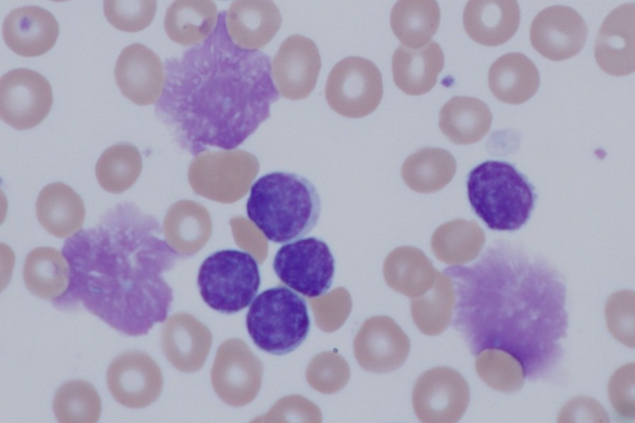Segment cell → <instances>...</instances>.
Returning <instances> with one entry per match:
<instances>
[{
	"label": "cell",
	"instance_id": "1",
	"mask_svg": "<svg viewBox=\"0 0 635 423\" xmlns=\"http://www.w3.org/2000/svg\"><path fill=\"white\" fill-rule=\"evenodd\" d=\"M226 11L213 32L181 56L165 60L156 113L180 148L198 156L209 147L232 150L270 116L279 93L270 57L230 39Z\"/></svg>",
	"mask_w": 635,
	"mask_h": 423
},
{
	"label": "cell",
	"instance_id": "2",
	"mask_svg": "<svg viewBox=\"0 0 635 423\" xmlns=\"http://www.w3.org/2000/svg\"><path fill=\"white\" fill-rule=\"evenodd\" d=\"M160 229L132 205L121 207L113 251H65L70 281L53 306L71 311L81 304L127 336L148 334L168 317L173 295L163 275L181 258Z\"/></svg>",
	"mask_w": 635,
	"mask_h": 423
},
{
	"label": "cell",
	"instance_id": "3",
	"mask_svg": "<svg viewBox=\"0 0 635 423\" xmlns=\"http://www.w3.org/2000/svg\"><path fill=\"white\" fill-rule=\"evenodd\" d=\"M448 273L506 306V351L522 363L526 378L540 379L555 368L568 327L565 285L555 268L498 241L472 266L450 268Z\"/></svg>",
	"mask_w": 635,
	"mask_h": 423
},
{
	"label": "cell",
	"instance_id": "4",
	"mask_svg": "<svg viewBox=\"0 0 635 423\" xmlns=\"http://www.w3.org/2000/svg\"><path fill=\"white\" fill-rule=\"evenodd\" d=\"M246 209L248 218L268 241L284 243L303 237L316 226L321 201L308 179L275 171L253 183Z\"/></svg>",
	"mask_w": 635,
	"mask_h": 423
},
{
	"label": "cell",
	"instance_id": "5",
	"mask_svg": "<svg viewBox=\"0 0 635 423\" xmlns=\"http://www.w3.org/2000/svg\"><path fill=\"white\" fill-rule=\"evenodd\" d=\"M467 197L476 214L496 231H514L528 220L536 194L526 177L506 162L487 160L467 176Z\"/></svg>",
	"mask_w": 635,
	"mask_h": 423
},
{
	"label": "cell",
	"instance_id": "6",
	"mask_svg": "<svg viewBox=\"0 0 635 423\" xmlns=\"http://www.w3.org/2000/svg\"><path fill=\"white\" fill-rule=\"evenodd\" d=\"M248 333L261 350L274 355L294 351L306 339L310 317L305 300L284 286L261 292L246 317Z\"/></svg>",
	"mask_w": 635,
	"mask_h": 423
},
{
	"label": "cell",
	"instance_id": "7",
	"mask_svg": "<svg viewBox=\"0 0 635 423\" xmlns=\"http://www.w3.org/2000/svg\"><path fill=\"white\" fill-rule=\"evenodd\" d=\"M260 284L256 260L242 251H217L204 260L198 271L197 285L202 300L224 314H234L246 308Z\"/></svg>",
	"mask_w": 635,
	"mask_h": 423
},
{
	"label": "cell",
	"instance_id": "8",
	"mask_svg": "<svg viewBox=\"0 0 635 423\" xmlns=\"http://www.w3.org/2000/svg\"><path fill=\"white\" fill-rule=\"evenodd\" d=\"M273 268L286 286L306 297L316 298L330 288L335 260L322 239L309 236L283 245L274 256Z\"/></svg>",
	"mask_w": 635,
	"mask_h": 423
},
{
	"label": "cell",
	"instance_id": "9",
	"mask_svg": "<svg viewBox=\"0 0 635 423\" xmlns=\"http://www.w3.org/2000/svg\"><path fill=\"white\" fill-rule=\"evenodd\" d=\"M325 94L328 105L338 114L352 119L364 117L381 102V72L369 60L358 56L345 57L329 73Z\"/></svg>",
	"mask_w": 635,
	"mask_h": 423
},
{
	"label": "cell",
	"instance_id": "10",
	"mask_svg": "<svg viewBox=\"0 0 635 423\" xmlns=\"http://www.w3.org/2000/svg\"><path fill=\"white\" fill-rule=\"evenodd\" d=\"M469 401L467 382L449 367L425 371L416 380L412 393L414 412L422 422H457L465 412Z\"/></svg>",
	"mask_w": 635,
	"mask_h": 423
},
{
	"label": "cell",
	"instance_id": "11",
	"mask_svg": "<svg viewBox=\"0 0 635 423\" xmlns=\"http://www.w3.org/2000/svg\"><path fill=\"white\" fill-rule=\"evenodd\" d=\"M53 104L52 88L38 72L18 68L0 80L1 119L18 130L32 128L47 116Z\"/></svg>",
	"mask_w": 635,
	"mask_h": 423
},
{
	"label": "cell",
	"instance_id": "12",
	"mask_svg": "<svg viewBox=\"0 0 635 423\" xmlns=\"http://www.w3.org/2000/svg\"><path fill=\"white\" fill-rule=\"evenodd\" d=\"M107 383L110 393L119 404L141 408L160 395L163 378L160 368L146 353L125 351L109 365Z\"/></svg>",
	"mask_w": 635,
	"mask_h": 423
},
{
	"label": "cell",
	"instance_id": "13",
	"mask_svg": "<svg viewBox=\"0 0 635 423\" xmlns=\"http://www.w3.org/2000/svg\"><path fill=\"white\" fill-rule=\"evenodd\" d=\"M588 34L582 17L567 6H553L541 11L532 21L530 40L533 48L553 61H562L578 54Z\"/></svg>",
	"mask_w": 635,
	"mask_h": 423
},
{
	"label": "cell",
	"instance_id": "14",
	"mask_svg": "<svg viewBox=\"0 0 635 423\" xmlns=\"http://www.w3.org/2000/svg\"><path fill=\"white\" fill-rule=\"evenodd\" d=\"M321 68L316 44L300 35L288 37L280 45L271 65V75L278 93L288 99L306 98L315 87Z\"/></svg>",
	"mask_w": 635,
	"mask_h": 423
},
{
	"label": "cell",
	"instance_id": "15",
	"mask_svg": "<svg viewBox=\"0 0 635 423\" xmlns=\"http://www.w3.org/2000/svg\"><path fill=\"white\" fill-rule=\"evenodd\" d=\"M410 351V340L399 326L388 317L367 319L354 341L355 356L368 371L388 373L398 368Z\"/></svg>",
	"mask_w": 635,
	"mask_h": 423
},
{
	"label": "cell",
	"instance_id": "16",
	"mask_svg": "<svg viewBox=\"0 0 635 423\" xmlns=\"http://www.w3.org/2000/svg\"><path fill=\"white\" fill-rule=\"evenodd\" d=\"M159 57L141 43L122 50L115 65L114 76L122 94L140 106L152 104L162 94L165 75Z\"/></svg>",
	"mask_w": 635,
	"mask_h": 423
},
{
	"label": "cell",
	"instance_id": "17",
	"mask_svg": "<svg viewBox=\"0 0 635 423\" xmlns=\"http://www.w3.org/2000/svg\"><path fill=\"white\" fill-rule=\"evenodd\" d=\"M634 3L622 4L604 18L598 31L595 57L606 73L620 77L635 70Z\"/></svg>",
	"mask_w": 635,
	"mask_h": 423
},
{
	"label": "cell",
	"instance_id": "18",
	"mask_svg": "<svg viewBox=\"0 0 635 423\" xmlns=\"http://www.w3.org/2000/svg\"><path fill=\"white\" fill-rule=\"evenodd\" d=\"M2 34L6 45L23 57H37L55 44L59 25L48 11L36 6L11 10L5 17Z\"/></svg>",
	"mask_w": 635,
	"mask_h": 423
},
{
	"label": "cell",
	"instance_id": "19",
	"mask_svg": "<svg viewBox=\"0 0 635 423\" xmlns=\"http://www.w3.org/2000/svg\"><path fill=\"white\" fill-rule=\"evenodd\" d=\"M281 21L280 11L271 1H235L225 15L230 39L246 50H259L268 43Z\"/></svg>",
	"mask_w": 635,
	"mask_h": 423
},
{
	"label": "cell",
	"instance_id": "20",
	"mask_svg": "<svg viewBox=\"0 0 635 423\" xmlns=\"http://www.w3.org/2000/svg\"><path fill=\"white\" fill-rule=\"evenodd\" d=\"M520 18L516 1H470L463 11V25L476 43L498 46L514 35Z\"/></svg>",
	"mask_w": 635,
	"mask_h": 423
},
{
	"label": "cell",
	"instance_id": "21",
	"mask_svg": "<svg viewBox=\"0 0 635 423\" xmlns=\"http://www.w3.org/2000/svg\"><path fill=\"white\" fill-rule=\"evenodd\" d=\"M443 67V52L434 40L415 50L400 45L391 60L395 84L405 94L413 96L430 91Z\"/></svg>",
	"mask_w": 635,
	"mask_h": 423
},
{
	"label": "cell",
	"instance_id": "22",
	"mask_svg": "<svg viewBox=\"0 0 635 423\" xmlns=\"http://www.w3.org/2000/svg\"><path fill=\"white\" fill-rule=\"evenodd\" d=\"M488 84L499 101L520 104L531 98L540 84V76L533 62L521 53L503 55L491 65Z\"/></svg>",
	"mask_w": 635,
	"mask_h": 423
},
{
	"label": "cell",
	"instance_id": "23",
	"mask_svg": "<svg viewBox=\"0 0 635 423\" xmlns=\"http://www.w3.org/2000/svg\"><path fill=\"white\" fill-rule=\"evenodd\" d=\"M36 213L39 223L49 234L64 238L82 228L85 209L80 196L70 186L58 182L42 189L37 198Z\"/></svg>",
	"mask_w": 635,
	"mask_h": 423
},
{
	"label": "cell",
	"instance_id": "24",
	"mask_svg": "<svg viewBox=\"0 0 635 423\" xmlns=\"http://www.w3.org/2000/svg\"><path fill=\"white\" fill-rule=\"evenodd\" d=\"M492 121V112L484 102L474 97L455 96L442 106L439 127L452 143L467 145L484 137Z\"/></svg>",
	"mask_w": 635,
	"mask_h": 423
},
{
	"label": "cell",
	"instance_id": "25",
	"mask_svg": "<svg viewBox=\"0 0 635 423\" xmlns=\"http://www.w3.org/2000/svg\"><path fill=\"white\" fill-rule=\"evenodd\" d=\"M217 6L212 1H175L164 17V28L173 42L197 45L213 32L217 21Z\"/></svg>",
	"mask_w": 635,
	"mask_h": 423
},
{
	"label": "cell",
	"instance_id": "26",
	"mask_svg": "<svg viewBox=\"0 0 635 423\" xmlns=\"http://www.w3.org/2000/svg\"><path fill=\"white\" fill-rule=\"evenodd\" d=\"M384 273L389 286L411 299L431 288L440 273L422 251L413 246L400 247L391 253Z\"/></svg>",
	"mask_w": 635,
	"mask_h": 423
},
{
	"label": "cell",
	"instance_id": "27",
	"mask_svg": "<svg viewBox=\"0 0 635 423\" xmlns=\"http://www.w3.org/2000/svg\"><path fill=\"white\" fill-rule=\"evenodd\" d=\"M23 277L27 289L35 296L52 302L68 287L70 268L61 253L51 247H38L26 256Z\"/></svg>",
	"mask_w": 635,
	"mask_h": 423
},
{
	"label": "cell",
	"instance_id": "28",
	"mask_svg": "<svg viewBox=\"0 0 635 423\" xmlns=\"http://www.w3.org/2000/svg\"><path fill=\"white\" fill-rule=\"evenodd\" d=\"M440 10L435 1H398L390 14L394 34L402 45L419 49L437 32Z\"/></svg>",
	"mask_w": 635,
	"mask_h": 423
},
{
	"label": "cell",
	"instance_id": "29",
	"mask_svg": "<svg viewBox=\"0 0 635 423\" xmlns=\"http://www.w3.org/2000/svg\"><path fill=\"white\" fill-rule=\"evenodd\" d=\"M456 162L447 150L438 148H420L409 155L402 166L406 185L420 193H431L444 187L452 179Z\"/></svg>",
	"mask_w": 635,
	"mask_h": 423
},
{
	"label": "cell",
	"instance_id": "30",
	"mask_svg": "<svg viewBox=\"0 0 635 423\" xmlns=\"http://www.w3.org/2000/svg\"><path fill=\"white\" fill-rule=\"evenodd\" d=\"M484 243V234L474 221L456 219L440 226L431 238V250L446 264H464L475 258Z\"/></svg>",
	"mask_w": 635,
	"mask_h": 423
},
{
	"label": "cell",
	"instance_id": "31",
	"mask_svg": "<svg viewBox=\"0 0 635 423\" xmlns=\"http://www.w3.org/2000/svg\"><path fill=\"white\" fill-rule=\"evenodd\" d=\"M455 302L452 280L440 273L424 294L411 298V312L418 329L428 336L443 333L449 326Z\"/></svg>",
	"mask_w": 635,
	"mask_h": 423
},
{
	"label": "cell",
	"instance_id": "32",
	"mask_svg": "<svg viewBox=\"0 0 635 423\" xmlns=\"http://www.w3.org/2000/svg\"><path fill=\"white\" fill-rule=\"evenodd\" d=\"M53 410L60 423H95L102 412V402L95 388L84 380H71L56 390Z\"/></svg>",
	"mask_w": 635,
	"mask_h": 423
},
{
	"label": "cell",
	"instance_id": "33",
	"mask_svg": "<svg viewBox=\"0 0 635 423\" xmlns=\"http://www.w3.org/2000/svg\"><path fill=\"white\" fill-rule=\"evenodd\" d=\"M141 156L134 145L121 143L107 148L95 166L97 180L104 190L120 193L134 182L141 168Z\"/></svg>",
	"mask_w": 635,
	"mask_h": 423
},
{
	"label": "cell",
	"instance_id": "34",
	"mask_svg": "<svg viewBox=\"0 0 635 423\" xmlns=\"http://www.w3.org/2000/svg\"><path fill=\"white\" fill-rule=\"evenodd\" d=\"M475 368L479 377L488 386L504 393L520 390L526 378L519 359L499 348L482 350L476 358Z\"/></svg>",
	"mask_w": 635,
	"mask_h": 423
},
{
	"label": "cell",
	"instance_id": "35",
	"mask_svg": "<svg viewBox=\"0 0 635 423\" xmlns=\"http://www.w3.org/2000/svg\"><path fill=\"white\" fill-rule=\"evenodd\" d=\"M104 13L116 28L137 32L148 27L156 11V1H104Z\"/></svg>",
	"mask_w": 635,
	"mask_h": 423
},
{
	"label": "cell",
	"instance_id": "36",
	"mask_svg": "<svg viewBox=\"0 0 635 423\" xmlns=\"http://www.w3.org/2000/svg\"><path fill=\"white\" fill-rule=\"evenodd\" d=\"M634 308V293L622 291L612 295L604 309L607 328L612 335L631 348L635 344Z\"/></svg>",
	"mask_w": 635,
	"mask_h": 423
},
{
	"label": "cell",
	"instance_id": "37",
	"mask_svg": "<svg viewBox=\"0 0 635 423\" xmlns=\"http://www.w3.org/2000/svg\"><path fill=\"white\" fill-rule=\"evenodd\" d=\"M634 363L618 368L608 385V396L617 415L624 419H634Z\"/></svg>",
	"mask_w": 635,
	"mask_h": 423
},
{
	"label": "cell",
	"instance_id": "38",
	"mask_svg": "<svg viewBox=\"0 0 635 423\" xmlns=\"http://www.w3.org/2000/svg\"><path fill=\"white\" fill-rule=\"evenodd\" d=\"M558 422H609L608 414L595 400L577 397L570 400L560 410Z\"/></svg>",
	"mask_w": 635,
	"mask_h": 423
}]
</instances>
